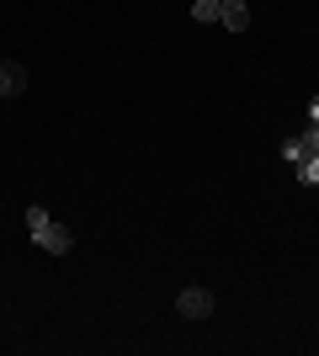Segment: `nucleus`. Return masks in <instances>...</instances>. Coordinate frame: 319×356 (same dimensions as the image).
Returning <instances> with one entry per match:
<instances>
[{
	"instance_id": "f257e3e1",
	"label": "nucleus",
	"mask_w": 319,
	"mask_h": 356,
	"mask_svg": "<svg viewBox=\"0 0 319 356\" xmlns=\"http://www.w3.org/2000/svg\"><path fill=\"white\" fill-rule=\"evenodd\" d=\"M27 234L38 239L48 255H69V245H75V234H69L64 223H54L48 208H27Z\"/></svg>"
},
{
	"instance_id": "f03ea898",
	"label": "nucleus",
	"mask_w": 319,
	"mask_h": 356,
	"mask_svg": "<svg viewBox=\"0 0 319 356\" xmlns=\"http://www.w3.org/2000/svg\"><path fill=\"white\" fill-rule=\"evenodd\" d=\"M176 314H181V319H208L213 314V293L208 287H181V293H176Z\"/></svg>"
},
{
	"instance_id": "7ed1b4c3",
	"label": "nucleus",
	"mask_w": 319,
	"mask_h": 356,
	"mask_svg": "<svg viewBox=\"0 0 319 356\" xmlns=\"http://www.w3.org/2000/svg\"><path fill=\"white\" fill-rule=\"evenodd\" d=\"M22 90H27V64L6 59V64H0V102H16Z\"/></svg>"
},
{
	"instance_id": "20e7f679",
	"label": "nucleus",
	"mask_w": 319,
	"mask_h": 356,
	"mask_svg": "<svg viewBox=\"0 0 319 356\" xmlns=\"http://www.w3.org/2000/svg\"><path fill=\"white\" fill-rule=\"evenodd\" d=\"M218 22H224L229 32H245V27H250V6H245V0H224Z\"/></svg>"
},
{
	"instance_id": "39448f33",
	"label": "nucleus",
	"mask_w": 319,
	"mask_h": 356,
	"mask_svg": "<svg viewBox=\"0 0 319 356\" xmlns=\"http://www.w3.org/2000/svg\"><path fill=\"white\" fill-rule=\"evenodd\" d=\"M293 170H298V181H304V186H319V154H304Z\"/></svg>"
},
{
	"instance_id": "423d86ee",
	"label": "nucleus",
	"mask_w": 319,
	"mask_h": 356,
	"mask_svg": "<svg viewBox=\"0 0 319 356\" xmlns=\"http://www.w3.org/2000/svg\"><path fill=\"white\" fill-rule=\"evenodd\" d=\"M218 11H224L218 0H197V6H192V22H218Z\"/></svg>"
},
{
	"instance_id": "0eeeda50",
	"label": "nucleus",
	"mask_w": 319,
	"mask_h": 356,
	"mask_svg": "<svg viewBox=\"0 0 319 356\" xmlns=\"http://www.w3.org/2000/svg\"><path fill=\"white\" fill-rule=\"evenodd\" d=\"M304 154H309V149H304V138H282V160H288V170H293L298 160H304Z\"/></svg>"
},
{
	"instance_id": "6e6552de",
	"label": "nucleus",
	"mask_w": 319,
	"mask_h": 356,
	"mask_svg": "<svg viewBox=\"0 0 319 356\" xmlns=\"http://www.w3.org/2000/svg\"><path fill=\"white\" fill-rule=\"evenodd\" d=\"M309 122H319V96H314V102H309Z\"/></svg>"
},
{
	"instance_id": "1a4fd4ad",
	"label": "nucleus",
	"mask_w": 319,
	"mask_h": 356,
	"mask_svg": "<svg viewBox=\"0 0 319 356\" xmlns=\"http://www.w3.org/2000/svg\"><path fill=\"white\" fill-rule=\"evenodd\" d=\"M218 6H224V0H218Z\"/></svg>"
}]
</instances>
